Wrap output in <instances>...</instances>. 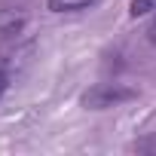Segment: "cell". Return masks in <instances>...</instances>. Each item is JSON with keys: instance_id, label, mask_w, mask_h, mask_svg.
Returning <instances> with one entry per match:
<instances>
[{"instance_id": "3957f363", "label": "cell", "mask_w": 156, "mask_h": 156, "mask_svg": "<svg viewBox=\"0 0 156 156\" xmlns=\"http://www.w3.org/2000/svg\"><path fill=\"white\" fill-rule=\"evenodd\" d=\"M129 12L138 19V16H150V12H156V0H132L129 3Z\"/></svg>"}, {"instance_id": "277c9868", "label": "cell", "mask_w": 156, "mask_h": 156, "mask_svg": "<svg viewBox=\"0 0 156 156\" xmlns=\"http://www.w3.org/2000/svg\"><path fill=\"white\" fill-rule=\"evenodd\" d=\"M132 150H138V153H150V156H156V135H147V138H141V141H135V144H132Z\"/></svg>"}, {"instance_id": "5b68a950", "label": "cell", "mask_w": 156, "mask_h": 156, "mask_svg": "<svg viewBox=\"0 0 156 156\" xmlns=\"http://www.w3.org/2000/svg\"><path fill=\"white\" fill-rule=\"evenodd\" d=\"M147 37H150V43H153V46H156V19H153V22H150V28H147Z\"/></svg>"}, {"instance_id": "7a4b0ae2", "label": "cell", "mask_w": 156, "mask_h": 156, "mask_svg": "<svg viewBox=\"0 0 156 156\" xmlns=\"http://www.w3.org/2000/svg\"><path fill=\"white\" fill-rule=\"evenodd\" d=\"M95 3L98 0H49V9L52 12H76V9H86Z\"/></svg>"}, {"instance_id": "6da1fadb", "label": "cell", "mask_w": 156, "mask_h": 156, "mask_svg": "<svg viewBox=\"0 0 156 156\" xmlns=\"http://www.w3.org/2000/svg\"><path fill=\"white\" fill-rule=\"evenodd\" d=\"M138 92L129 89V86H119V83H98L92 86L86 95H83V107L89 110H107V107H116L122 101H132Z\"/></svg>"}]
</instances>
